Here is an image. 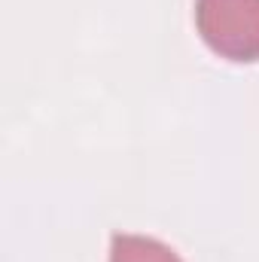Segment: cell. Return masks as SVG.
<instances>
[{
	"instance_id": "cell-1",
	"label": "cell",
	"mask_w": 259,
	"mask_h": 262,
	"mask_svg": "<svg viewBox=\"0 0 259 262\" xmlns=\"http://www.w3.org/2000/svg\"><path fill=\"white\" fill-rule=\"evenodd\" d=\"M201 40L229 61H259V0H195Z\"/></svg>"
},
{
	"instance_id": "cell-2",
	"label": "cell",
	"mask_w": 259,
	"mask_h": 262,
	"mask_svg": "<svg viewBox=\"0 0 259 262\" xmlns=\"http://www.w3.org/2000/svg\"><path fill=\"white\" fill-rule=\"evenodd\" d=\"M110 262H183V259L159 238L116 232L110 238Z\"/></svg>"
}]
</instances>
